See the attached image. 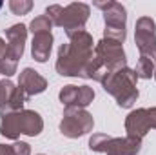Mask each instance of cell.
<instances>
[{"instance_id": "1", "label": "cell", "mask_w": 156, "mask_h": 155, "mask_svg": "<svg viewBox=\"0 0 156 155\" xmlns=\"http://www.w3.org/2000/svg\"><path fill=\"white\" fill-rule=\"evenodd\" d=\"M67 42L58 47L56 57V73L62 77H80L83 78L85 68L93 59L94 42L85 29L67 31Z\"/></svg>"}, {"instance_id": "2", "label": "cell", "mask_w": 156, "mask_h": 155, "mask_svg": "<svg viewBox=\"0 0 156 155\" xmlns=\"http://www.w3.org/2000/svg\"><path fill=\"white\" fill-rule=\"evenodd\" d=\"M122 68H127V59L123 46L116 40L102 39L94 44L93 59L89 60L83 78H93L96 82H102V78L111 71H116Z\"/></svg>"}, {"instance_id": "3", "label": "cell", "mask_w": 156, "mask_h": 155, "mask_svg": "<svg viewBox=\"0 0 156 155\" xmlns=\"http://www.w3.org/2000/svg\"><path fill=\"white\" fill-rule=\"evenodd\" d=\"M100 84L109 95L115 97L120 108H133L140 97L138 77H136L134 70H131V68H122V70L107 73Z\"/></svg>"}, {"instance_id": "4", "label": "cell", "mask_w": 156, "mask_h": 155, "mask_svg": "<svg viewBox=\"0 0 156 155\" xmlns=\"http://www.w3.org/2000/svg\"><path fill=\"white\" fill-rule=\"evenodd\" d=\"M89 148L105 155H138L142 141L134 137H109L105 133H93L89 137Z\"/></svg>"}, {"instance_id": "5", "label": "cell", "mask_w": 156, "mask_h": 155, "mask_svg": "<svg viewBox=\"0 0 156 155\" xmlns=\"http://www.w3.org/2000/svg\"><path fill=\"white\" fill-rule=\"evenodd\" d=\"M94 128L93 115L83 108H66L60 120V133L67 139H78L91 133Z\"/></svg>"}, {"instance_id": "6", "label": "cell", "mask_w": 156, "mask_h": 155, "mask_svg": "<svg viewBox=\"0 0 156 155\" xmlns=\"http://www.w3.org/2000/svg\"><path fill=\"white\" fill-rule=\"evenodd\" d=\"M134 42L140 57H147L156 64V22L151 17H140L136 20Z\"/></svg>"}, {"instance_id": "7", "label": "cell", "mask_w": 156, "mask_h": 155, "mask_svg": "<svg viewBox=\"0 0 156 155\" xmlns=\"http://www.w3.org/2000/svg\"><path fill=\"white\" fill-rule=\"evenodd\" d=\"M104 22H105L104 39L116 40L120 44H123V40L127 37V31H125L127 11H125V7L120 2H111V6L104 11Z\"/></svg>"}, {"instance_id": "8", "label": "cell", "mask_w": 156, "mask_h": 155, "mask_svg": "<svg viewBox=\"0 0 156 155\" xmlns=\"http://www.w3.org/2000/svg\"><path fill=\"white\" fill-rule=\"evenodd\" d=\"M89 15H91V9L87 4L83 2H73L69 6H66L56 20L55 26L58 28H64L66 33L67 31H78V29H83L85 22L89 20Z\"/></svg>"}, {"instance_id": "9", "label": "cell", "mask_w": 156, "mask_h": 155, "mask_svg": "<svg viewBox=\"0 0 156 155\" xmlns=\"http://www.w3.org/2000/svg\"><path fill=\"white\" fill-rule=\"evenodd\" d=\"M151 130H153V126H151L149 108L133 110L129 115L125 117V131H127V137H134V139H140L142 141Z\"/></svg>"}, {"instance_id": "10", "label": "cell", "mask_w": 156, "mask_h": 155, "mask_svg": "<svg viewBox=\"0 0 156 155\" xmlns=\"http://www.w3.org/2000/svg\"><path fill=\"white\" fill-rule=\"evenodd\" d=\"M27 26L24 24H15L11 28L5 29V37H7V59L18 62L24 55V47H26V40H27Z\"/></svg>"}, {"instance_id": "11", "label": "cell", "mask_w": 156, "mask_h": 155, "mask_svg": "<svg viewBox=\"0 0 156 155\" xmlns=\"http://www.w3.org/2000/svg\"><path fill=\"white\" fill-rule=\"evenodd\" d=\"M18 86L26 91L27 97H35L47 89V80L33 68H24L18 73Z\"/></svg>"}, {"instance_id": "12", "label": "cell", "mask_w": 156, "mask_h": 155, "mask_svg": "<svg viewBox=\"0 0 156 155\" xmlns=\"http://www.w3.org/2000/svg\"><path fill=\"white\" fill-rule=\"evenodd\" d=\"M0 133L11 141H16L22 135L20 112H0Z\"/></svg>"}, {"instance_id": "13", "label": "cell", "mask_w": 156, "mask_h": 155, "mask_svg": "<svg viewBox=\"0 0 156 155\" xmlns=\"http://www.w3.org/2000/svg\"><path fill=\"white\" fill-rule=\"evenodd\" d=\"M20 130L22 135L27 137H37L44 130V120L38 112L35 110H22L20 112Z\"/></svg>"}, {"instance_id": "14", "label": "cell", "mask_w": 156, "mask_h": 155, "mask_svg": "<svg viewBox=\"0 0 156 155\" xmlns=\"http://www.w3.org/2000/svg\"><path fill=\"white\" fill-rule=\"evenodd\" d=\"M53 49V35L51 33H40V35H33V42H31V55L33 59L44 64L47 62L49 55Z\"/></svg>"}, {"instance_id": "15", "label": "cell", "mask_w": 156, "mask_h": 155, "mask_svg": "<svg viewBox=\"0 0 156 155\" xmlns=\"http://www.w3.org/2000/svg\"><path fill=\"white\" fill-rule=\"evenodd\" d=\"M78 88L80 86H75V84H67L60 89L58 93V99L60 102L66 106V108H78Z\"/></svg>"}, {"instance_id": "16", "label": "cell", "mask_w": 156, "mask_h": 155, "mask_svg": "<svg viewBox=\"0 0 156 155\" xmlns=\"http://www.w3.org/2000/svg\"><path fill=\"white\" fill-rule=\"evenodd\" d=\"M154 70H156V64L151 60V59H147V57H140L138 62H136L134 73H136V77L138 78L147 80V78L154 77Z\"/></svg>"}, {"instance_id": "17", "label": "cell", "mask_w": 156, "mask_h": 155, "mask_svg": "<svg viewBox=\"0 0 156 155\" xmlns=\"http://www.w3.org/2000/svg\"><path fill=\"white\" fill-rule=\"evenodd\" d=\"M51 28H53V22L47 15H40L35 17L29 24V31L33 35H40V33H51Z\"/></svg>"}, {"instance_id": "18", "label": "cell", "mask_w": 156, "mask_h": 155, "mask_svg": "<svg viewBox=\"0 0 156 155\" xmlns=\"http://www.w3.org/2000/svg\"><path fill=\"white\" fill-rule=\"evenodd\" d=\"M94 100V89L91 86H80L78 88V108H87L91 102Z\"/></svg>"}, {"instance_id": "19", "label": "cell", "mask_w": 156, "mask_h": 155, "mask_svg": "<svg viewBox=\"0 0 156 155\" xmlns=\"http://www.w3.org/2000/svg\"><path fill=\"white\" fill-rule=\"evenodd\" d=\"M15 88H16V86H15L9 78L0 80V110H2V108H5V104L9 102V99H11V95H13Z\"/></svg>"}, {"instance_id": "20", "label": "cell", "mask_w": 156, "mask_h": 155, "mask_svg": "<svg viewBox=\"0 0 156 155\" xmlns=\"http://www.w3.org/2000/svg\"><path fill=\"white\" fill-rule=\"evenodd\" d=\"M9 9L13 15H27L33 9L31 0H9Z\"/></svg>"}, {"instance_id": "21", "label": "cell", "mask_w": 156, "mask_h": 155, "mask_svg": "<svg viewBox=\"0 0 156 155\" xmlns=\"http://www.w3.org/2000/svg\"><path fill=\"white\" fill-rule=\"evenodd\" d=\"M16 66H18V62H15V60L5 57L4 60H0V75H4L5 78L13 77L16 73Z\"/></svg>"}, {"instance_id": "22", "label": "cell", "mask_w": 156, "mask_h": 155, "mask_svg": "<svg viewBox=\"0 0 156 155\" xmlns=\"http://www.w3.org/2000/svg\"><path fill=\"white\" fill-rule=\"evenodd\" d=\"M0 155H15L13 144H0Z\"/></svg>"}, {"instance_id": "23", "label": "cell", "mask_w": 156, "mask_h": 155, "mask_svg": "<svg viewBox=\"0 0 156 155\" xmlns=\"http://www.w3.org/2000/svg\"><path fill=\"white\" fill-rule=\"evenodd\" d=\"M111 2H113V0H107V2H102V0H94V2H93V6H94V7H98V9H102V11H105V9L111 6Z\"/></svg>"}, {"instance_id": "24", "label": "cell", "mask_w": 156, "mask_h": 155, "mask_svg": "<svg viewBox=\"0 0 156 155\" xmlns=\"http://www.w3.org/2000/svg\"><path fill=\"white\" fill-rule=\"evenodd\" d=\"M7 55V42L4 39H0V60H4Z\"/></svg>"}, {"instance_id": "25", "label": "cell", "mask_w": 156, "mask_h": 155, "mask_svg": "<svg viewBox=\"0 0 156 155\" xmlns=\"http://www.w3.org/2000/svg\"><path fill=\"white\" fill-rule=\"evenodd\" d=\"M154 78H156V70H154Z\"/></svg>"}, {"instance_id": "26", "label": "cell", "mask_w": 156, "mask_h": 155, "mask_svg": "<svg viewBox=\"0 0 156 155\" xmlns=\"http://www.w3.org/2000/svg\"><path fill=\"white\" fill-rule=\"evenodd\" d=\"M37 155H45V153H37Z\"/></svg>"}, {"instance_id": "27", "label": "cell", "mask_w": 156, "mask_h": 155, "mask_svg": "<svg viewBox=\"0 0 156 155\" xmlns=\"http://www.w3.org/2000/svg\"><path fill=\"white\" fill-rule=\"evenodd\" d=\"M2 6H4V4H2V2H0V7H2Z\"/></svg>"}]
</instances>
